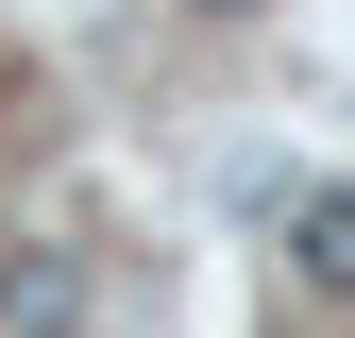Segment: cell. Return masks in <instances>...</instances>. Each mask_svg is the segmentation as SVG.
Here are the masks:
<instances>
[{"mask_svg": "<svg viewBox=\"0 0 355 338\" xmlns=\"http://www.w3.org/2000/svg\"><path fill=\"white\" fill-rule=\"evenodd\" d=\"M0 338H85V254H0Z\"/></svg>", "mask_w": 355, "mask_h": 338, "instance_id": "cell-1", "label": "cell"}, {"mask_svg": "<svg viewBox=\"0 0 355 338\" xmlns=\"http://www.w3.org/2000/svg\"><path fill=\"white\" fill-rule=\"evenodd\" d=\"M288 271L322 287V305H355V186H304L288 203Z\"/></svg>", "mask_w": 355, "mask_h": 338, "instance_id": "cell-2", "label": "cell"}, {"mask_svg": "<svg viewBox=\"0 0 355 338\" xmlns=\"http://www.w3.org/2000/svg\"><path fill=\"white\" fill-rule=\"evenodd\" d=\"M203 17H254V0H203Z\"/></svg>", "mask_w": 355, "mask_h": 338, "instance_id": "cell-3", "label": "cell"}]
</instances>
